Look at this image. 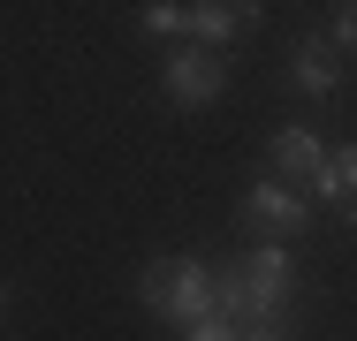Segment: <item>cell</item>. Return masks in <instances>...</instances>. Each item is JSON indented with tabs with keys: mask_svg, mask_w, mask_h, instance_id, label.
I'll list each match as a JSON object with an SVG mask.
<instances>
[{
	"mask_svg": "<svg viewBox=\"0 0 357 341\" xmlns=\"http://www.w3.org/2000/svg\"><path fill=\"white\" fill-rule=\"evenodd\" d=\"M289 303H296V258H289V243H259V251H243V258L220 266V319L259 326V319H289Z\"/></svg>",
	"mask_w": 357,
	"mask_h": 341,
	"instance_id": "1",
	"label": "cell"
},
{
	"mask_svg": "<svg viewBox=\"0 0 357 341\" xmlns=\"http://www.w3.org/2000/svg\"><path fill=\"white\" fill-rule=\"evenodd\" d=\"M144 311H160L167 326H198V319H220V266L206 258H152L137 273Z\"/></svg>",
	"mask_w": 357,
	"mask_h": 341,
	"instance_id": "2",
	"label": "cell"
},
{
	"mask_svg": "<svg viewBox=\"0 0 357 341\" xmlns=\"http://www.w3.org/2000/svg\"><path fill=\"white\" fill-rule=\"evenodd\" d=\"M160 91H167V106H183V114L213 106L220 91H228V54H213V46H175V54L160 61Z\"/></svg>",
	"mask_w": 357,
	"mask_h": 341,
	"instance_id": "3",
	"label": "cell"
},
{
	"mask_svg": "<svg viewBox=\"0 0 357 341\" xmlns=\"http://www.w3.org/2000/svg\"><path fill=\"white\" fill-rule=\"evenodd\" d=\"M236 212H243L266 243H282V235H304V228H312V198H296L289 182H251Z\"/></svg>",
	"mask_w": 357,
	"mask_h": 341,
	"instance_id": "4",
	"label": "cell"
},
{
	"mask_svg": "<svg viewBox=\"0 0 357 341\" xmlns=\"http://www.w3.org/2000/svg\"><path fill=\"white\" fill-rule=\"evenodd\" d=\"M289 84H296L304 99H335V91H342V46H335L327 31L296 38V54H289Z\"/></svg>",
	"mask_w": 357,
	"mask_h": 341,
	"instance_id": "5",
	"label": "cell"
},
{
	"mask_svg": "<svg viewBox=\"0 0 357 341\" xmlns=\"http://www.w3.org/2000/svg\"><path fill=\"white\" fill-rule=\"evenodd\" d=\"M266 159H274V175L282 182H319V167H327V144H319V129H304V122H282V129L266 136Z\"/></svg>",
	"mask_w": 357,
	"mask_h": 341,
	"instance_id": "6",
	"label": "cell"
},
{
	"mask_svg": "<svg viewBox=\"0 0 357 341\" xmlns=\"http://www.w3.org/2000/svg\"><path fill=\"white\" fill-rule=\"evenodd\" d=\"M259 15H266V0H190V38L228 54V38H243Z\"/></svg>",
	"mask_w": 357,
	"mask_h": 341,
	"instance_id": "7",
	"label": "cell"
},
{
	"mask_svg": "<svg viewBox=\"0 0 357 341\" xmlns=\"http://www.w3.org/2000/svg\"><path fill=\"white\" fill-rule=\"evenodd\" d=\"M312 205H342L350 228H357V144L327 152V167H319V182H312Z\"/></svg>",
	"mask_w": 357,
	"mask_h": 341,
	"instance_id": "8",
	"label": "cell"
},
{
	"mask_svg": "<svg viewBox=\"0 0 357 341\" xmlns=\"http://www.w3.org/2000/svg\"><path fill=\"white\" fill-rule=\"evenodd\" d=\"M137 23L152 31V38H190V0H144Z\"/></svg>",
	"mask_w": 357,
	"mask_h": 341,
	"instance_id": "9",
	"label": "cell"
},
{
	"mask_svg": "<svg viewBox=\"0 0 357 341\" xmlns=\"http://www.w3.org/2000/svg\"><path fill=\"white\" fill-rule=\"evenodd\" d=\"M183 341H243L236 319H198V326H183Z\"/></svg>",
	"mask_w": 357,
	"mask_h": 341,
	"instance_id": "10",
	"label": "cell"
},
{
	"mask_svg": "<svg viewBox=\"0 0 357 341\" xmlns=\"http://www.w3.org/2000/svg\"><path fill=\"white\" fill-rule=\"evenodd\" d=\"M327 38H335L342 54H357V0H342V15L327 23Z\"/></svg>",
	"mask_w": 357,
	"mask_h": 341,
	"instance_id": "11",
	"label": "cell"
},
{
	"mask_svg": "<svg viewBox=\"0 0 357 341\" xmlns=\"http://www.w3.org/2000/svg\"><path fill=\"white\" fill-rule=\"evenodd\" d=\"M243 341H289V319H259V326H243Z\"/></svg>",
	"mask_w": 357,
	"mask_h": 341,
	"instance_id": "12",
	"label": "cell"
},
{
	"mask_svg": "<svg viewBox=\"0 0 357 341\" xmlns=\"http://www.w3.org/2000/svg\"><path fill=\"white\" fill-rule=\"evenodd\" d=\"M0 326H8V280H0Z\"/></svg>",
	"mask_w": 357,
	"mask_h": 341,
	"instance_id": "13",
	"label": "cell"
}]
</instances>
